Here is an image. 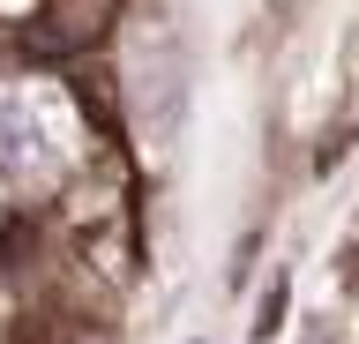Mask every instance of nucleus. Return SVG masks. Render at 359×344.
Here are the masks:
<instances>
[{
	"label": "nucleus",
	"mask_w": 359,
	"mask_h": 344,
	"mask_svg": "<svg viewBox=\"0 0 359 344\" xmlns=\"http://www.w3.org/2000/svg\"><path fill=\"white\" fill-rule=\"evenodd\" d=\"M60 165V113L38 90L0 97V180H38Z\"/></svg>",
	"instance_id": "f257e3e1"
}]
</instances>
